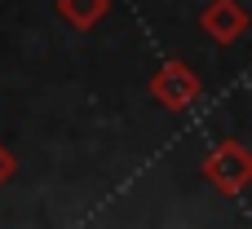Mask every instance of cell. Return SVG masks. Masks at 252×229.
I'll use <instances>...</instances> for the list:
<instances>
[{
  "mask_svg": "<svg viewBox=\"0 0 252 229\" xmlns=\"http://www.w3.org/2000/svg\"><path fill=\"white\" fill-rule=\"evenodd\" d=\"M204 177L217 185V190H226V194H235V190H244V181L252 177V163H248V150L239 146V141H226L221 150H213V159H208V168H204Z\"/></svg>",
  "mask_w": 252,
  "mask_h": 229,
  "instance_id": "cell-1",
  "label": "cell"
},
{
  "mask_svg": "<svg viewBox=\"0 0 252 229\" xmlns=\"http://www.w3.org/2000/svg\"><path fill=\"white\" fill-rule=\"evenodd\" d=\"M195 93H199V79H195L182 62H168V66L155 75V97H159L164 106H173V110L190 106V102H195Z\"/></svg>",
  "mask_w": 252,
  "mask_h": 229,
  "instance_id": "cell-2",
  "label": "cell"
},
{
  "mask_svg": "<svg viewBox=\"0 0 252 229\" xmlns=\"http://www.w3.org/2000/svg\"><path fill=\"white\" fill-rule=\"evenodd\" d=\"M244 26H248V13H244L235 0H217V4L204 13V31H208L213 40H221V44H230Z\"/></svg>",
  "mask_w": 252,
  "mask_h": 229,
  "instance_id": "cell-3",
  "label": "cell"
},
{
  "mask_svg": "<svg viewBox=\"0 0 252 229\" xmlns=\"http://www.w3.org/2000/svg\"><path fill=\"white\" fill-rule=\"evenodd\" d=\"M106 4H111V0H58V13H62L75 31H89V26L106 13Z\"/></svg>",
  "mask_w": 252,
  "mask_h": 229,
  "instance_id": "cell-4",
  "label": "cell"
},
{
  "mask_svg": "<svg viewBox=\"0 0 252 229\" xmlns=\"http://www.w3.org/2000/svg\"><path fill=\"white\" fill-rule=\"evenodd\" d=\"M9 177H13V154H9V150L0 146V185H4Z\"/></svg>",
  "mask_w": 252,
  "mask_h": 229,
  "instance_id": "cell-5",
  "label": "cell"
}]
</instances>
